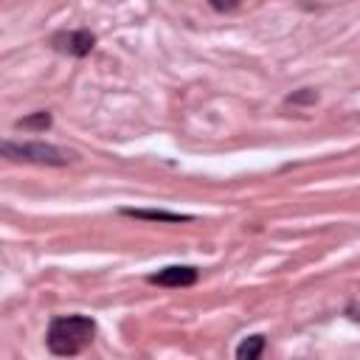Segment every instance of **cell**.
I'll return each mask as SVG.
<instances>
[{
  "label": "cell",
  "mask_w": 360,
  "mask_h": 360,
  "mask_svg": "<svg viewBox=\"0 0 360 360\" xmlns=\"http://www.w3.org/2000/svg\"><path fill=\"white\" fill-rule=\"evenodd\" d=\"M262 352H264V338L262 335H250L236 346V357L239 360H256Z\"/></svg>",
  "instance_id": "8992f818"
},
{
  "label": "cell",
  "mask_w": 360,
  "mask_h": 360,
  "mask_svg": "<svg viewBox=\"0 0 360 360\" xmlns=\"http://www.w3.org/2000/svg\"><path fill=\"white\" fill-rule=\"evenodd\" d=\"M211 3V8H217V11H233L236 6H239V0H208Z\"/></svg>",
  "instance_id": "9c48e42d"
},
{
  "label": "cell",
  "mask_w": 360,
  "mask_h": 360,
  "mask_svg": "<svg viewBox=\"0 0 360 360\" xmlns=\"http://www.w3.org/2000/svg\"><path fill=\"white\" fill-rule=\"evenodd\" d=\"M346 315H349L352 321H357V323H360V298L349 301V307H346Z\"/></svg>",
  "instance_id": "30bf717a"
},
{
  "label": "cell",
  "mask_w": 360,
  "mask_h": 360,
  "mask_svg": "<svg viewBox=\"0 0 360 360\" xmlns=\"http://www.w3.org/2000/svg\"><path fill=\"white\" fill-rule=\"evenodd\" d=\"M93 335H96V321L93 318H87V315H62V318L51 321L45 343H48L51 354L70 357V354H79L87 343H93Z\"/></svg>",
  "instance_id": "6da1fadb"
},
{
  "label": "cell",
  "mask_w": 360,
  "mask_h": 360,
  "mask_svg": "<svg viewBox=\"0 0 360 360\" xmlns=\"http://www.w3.org/2000/svg\"><path fill=\"white\" fill-rule=\"evenodd\" d=\"M124 217L135 219H152V222H188V214H174V211H149V208H121Z\"/></svg>",
  "instance_id": "5b68a950"
},
{
  "label": "cell",
  "mask_w": 360,
  "mask_h": 360,
  "mask_svg": "<svg viewBox=\"0 0 360 360\" xmlns=\"http://www.w3.org/2000/svg\"><path fill=\"white\" fill-rule=\"evenodd\" d=\"M149 281L160 284V287H191L197 281V267H191V264H169V267L152 273Z\"/></svg>",
  "instance_id": "277c9868"
},
{
  "label": "cell",
  "mask_w": 360,
  "mask_h": 360,
  "mask_svg": "<svg viewBox=\"0 0 360 360\" xmlns=\"http://www.w3.org/2000/svg\"><path fill=\"white\" fill-rule=\"evenodd\" d=\"M51 45L59 51V53H68V56H87L96 45V37L87 31V28H76V31H56L51 37Z\"/></svg>",
  "instance_id": "3957f363"
},
{
  "label": "cell",
  "mask_w": 360,
  "mask_h": 360,
  "mask_svg": "<svg viewBox=\"0 0 360 360\" xmlns=\"http://www.w3.org/2000/svg\"><path fill=\"white\" fill-rule=\"evenodd\" d=\"M14 127H17V129H37V132H39V129H48V127H51V112L39 110V112H34V115L17 118Z\"/></svg>",
  "instance_id": "52a82bcc"
},
{
  "label": "cell",
  "mask_w": 360,
  "mask_h": 360,
  "mask_svg": "<svg viewBox=\"0 0 360 360\" xmlns=\"http://www.w3.org/2000/svg\"><path fill=\"white\" fill-rule=\"evenodd\" d=\"M0 152L6 160H17V163H37V166H68L73 160V155L62 146L53 143H42V141H3Z\"/></svg>",
  "instance_id": "7a4b0ae2"
},
{
  "label": "cell",
  "mask_w": 360,
  "mask_h": 360,
  "mask_svg": "<svg viewBox=\"0 0 360 360\" xmlns=\"http://www.w3.org/2000/svg\"><path fill=\"white\" fill-rule=\"evenodd\" d=\"M315 98H318V93H315V90H301V93L290 96L287 101H290V104H307V101H315Z\"/></svg>",
  "instance_id": "ba28073f"
}]
</instances>
